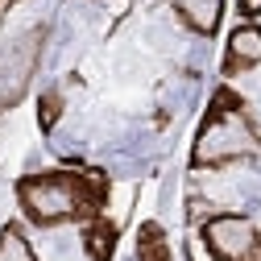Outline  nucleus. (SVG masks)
I'll return each mask as SVG.
<instances>
[{"instance_id":"1","label":"nucleus","mask_w":261,"mask_h":261,"mask_svg":"<svg viewBox=\"0 0 261 261\" xmlns=\"http://www.w3.org/2000/svg\"><path fill=\"white\" fill-rule=\"evenodd\" d=\"M104 203H108V178L100 170H38L17 178V207L38 228L87 224L104 216Z\"/></svg>"},{"instance_id":"2","label":"nucleus","mask_w":261,"mask_h":261,"mask_svg":"<svg viewBox=\"0 0 261 261\" xmlns=\"http://www.w3.org/2000/svg\"><path fill=\"white\" fill-rule=\"evenodd\" d=\"M261 158V133L232 87H220L191 141V170H224L232 162Z\"/></svg>"},{"instance_id":"3","label":"nucleus","mask_w":261,"mask_h":261,"mask_svg":"<svg viewBox=\"0 0 261 261\" xmlns=\"http://www.w3.org/2000/svg\"><path fill=\"white\" fill-rule=\"evenodd\" d=\"M212 261H261V228L241 212H216L199 228Z\"/></svg>"},{"instance_id":"4","label":"nucleus","mask_w":261,"mask_h":261,"mask_svg":"<svg viewBox=\"0 0 261 261\" xmlns=\"http://www.w3.org/2000/svg\"><path fill=\"white\" fill-rule=\"evenodd\" d=\"M261 67V25L241 21L224 46V75H249Z\"/></svg>"},{"instance_id":"5","label":"nucleus","mask_w":261,"mask_h":261,"mask_svg":"<svg viewBox=\"0 0 261 261\" xmlns=\"http://www.w3.org/2000/svg\"><path fill=\"white\" fill-rule=\"evenodd\" d=\"M34 42L38 34H29L25 46H13L9 54H0V104H13L21 95L29 71H34Z\"/></svg>"},{"instance_id":"6","label":"nucleus","mask_w":261,"mask_h":261,"mask_svg":"<svg viewBox=\"0 0 261 261\" xmlns=\"http://www.w3.org/2000/svg\"><path fill=\"white\" fill-rule=\"evenodd\" d=\"M224 9L228 0H178V17L191 34L199 38H216L220 25H224Z\"/></svg>"},{"instance_id":"7","label":"nucleus","mask_w":261,"mask_h":261,"mask_svg":"<svg viewBox=\"0 0 261 261\" xmlns=\"http://www.w3.org/2000/svg\"><path fill=\"white\" fill-rule=\"evenodd\" d=\"M83 249H87L91 261H112V253H116V224L108 216L87 220L83 224Z\"/></svg>"},{"instance_id":"8","label":"nucleus","mask_w":261,"mask_h":261,"mask_svg":"<svg viewBox=\"0 0 261 261\" xmlns=\"http://www.w3.org/2000/svg\"><path fill=\"white\" fill-rule=\"evenodd\" d=\"M137 261H174L170 253V241L166 232H162V224H141V232H137Z\"/></svg>"},{"instance_id":"9","label":"nucleus","mask_w":261,"mask_h":261,"mask_svg":"<svg viewBox=\"0 0 261 261\" xmlns=\"http://www.w3.org/2000/svg\"><path fill=\"white\" fill-rule=\"evenodd\" d=\"M0 261H38V253H34V245H29L21 224L0 228Z\"/></svg>"},{"instance_id":"10","label":"nucleus","mask_w":261,"mask_h":261,"mask_svg":"<svg viewBox=\"0 0 261 261\" xmlns=\"http://www.w3.org/2000/svg\"><path fill=\"white\" fill-rule=\"evenodd\" d=\"M58 120V95H46L42 100V128H50Z\"/></svg>"},{"instance_id":"11","label":"nucleus","mask_w":261,"mask_h":261,"mask_svg":"<svg viewBox=\"0 0 261 261\" xmlns=\"http://www.w3.org/2000/svg\"><path fill=\"white\" fill-rule=\"evenodd\" d=\"M237 9H241L245 21H257L261 17V0H237Z\"/></svg>"}]
</instances>
